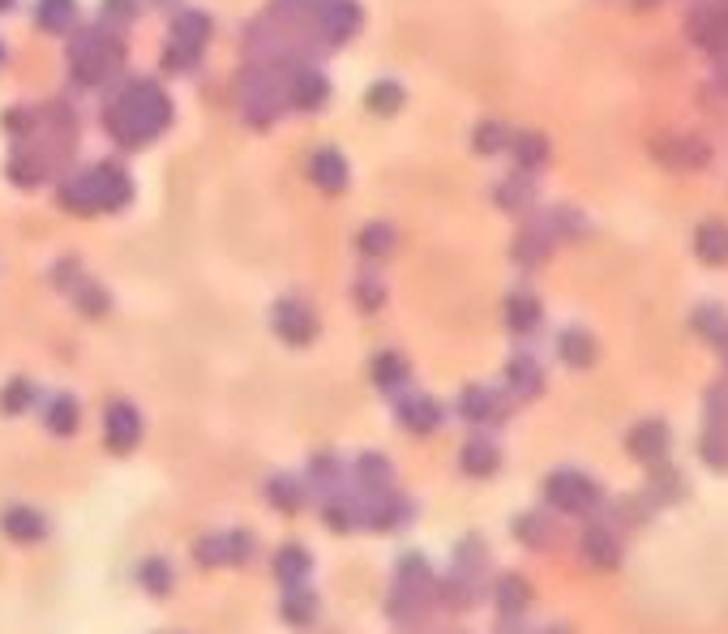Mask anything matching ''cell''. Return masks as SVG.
I'll return each mask as SVG.
<instances>
[{"mask_svg": "<svg viewBox=\"0 0 728 634\" xmlns=\"http://www.w3.org/2000/svg\"><path fill=\"white\" fill-rule=\"evenodd\" d=\"M394 420H398V429H403V434H412V438H429V434L441 429L446 407L437 403L434 394L403 391L398 394V403H394Z\"/></svg>", "mask_w": 728, "mask_h": 634, "instance_id": "obj_10", "label": "cell"}, {"mask_svg": "<svg viewBox=\"0 0 728 634\" xmlns=\"http://www.w3.org/2000/svg\"><path fill=\"white\" fill-rule=\"evenodd\" d=\"M459 416L467 425H476V429H488V425L506 420V403H501V394L493 391V387H467V391L459 394Z\"/></svg>", "mask_w": 728, "mask_h": 634, "instance_id": "obj_13", "label": "cell"}, {"mask_svg": "<svg viewBox=\"0 0 728 634\" xmlns=\"http://www.w3.org/2000/svg\"><path fill=\"white\" fill-rule=\"evenodd\" d=\"M544 497L553 510L562 515H591L600 506V485L591 476H582L575 468H557L548 481H544Z\"/></svg>", "mask_w": 728, "mask_h": 634, "instance_id": "obj_5", "label": "cell"}, {"mask_svg": "<svg viewBox=\"0 0 728 634\" xmlns=\"http://www.w3.org/2000/svg\"><path fill=\"white\" fill-rule=\"evenodd\" d=\"M82 176H86L95 215H116V210H125V206L134 201V176H129V168L116 163V159H99L95 168H86Z\"/></svg>", "mask_w": 728, "mask_h": 634, "instance_id": "obj_4", "label": "cell"}, {"mask_svg": "<svg viewBox=\"0 0 728 634\" xmlns=\"http://www.w3.org/2000/svg\"><path fill=\"white\" fill-rule=\"evenodd\" d=\"M351 296H356L360 313H378V309L386 304V284H382L378 275H360V279L351 284Z\"/></svg>", "mask_w": 728, "mask_h": 634, "instance_id": "obj_50", "label": "cell"}, {"mask_svg": "<svg viewBox=\"0 0 728 634\" xmlns=\"http://www.w3.org/2000/svg\"><path fill=\"white\" fill-rule=\"evenodd\" d=\"M326 103H331V78L317 65L300 60L288 78V107H296V112H322Z\"/></svg>", "mask_w": 728, "mask_h": 634, "instance_id": "obj_11", "label": "cell"}, {"mask_svg": "<svg viewBox=\"0 0 728 634\" xmlns=\"http://www.w3.org/2000/svg\"><path fill=\"white\" fill-rule=\"evenodd\" d=\"M634 4H638V9H647V4H656V0H634Z\"/></svg>", "mask_w": 728, "mask_h": 634, "instance_id": "obj_59", "label": "cell"}, {"mask_svg": "<svg viewBox=\"0 0 728 634\" xmlns=\"http://www.w3.org/2000/svg\"><path fill=\"white\" fill-rule=\"evenodd\" d=\"M210 31H215L210 13H201V9H181V13L172 18V31H167L163 69H167V73H189V69H197L201 51L210 44Z\"/></svg>", "mask_w": 728, "mask_h": 634, "instance_id": "obj_3", "label": "cell"}, {"mask_svg": "<svg viewBox=\"0 0 728 634\" xmlns=\"http://www.w3.org/2000/svg\"><path fill=\"white\" fill-rule=\"evenodd\" d=\"M142 434H146V420H142V412H138V403L112 399V403L103 407V446H107L112 454H134Z\"/></svg>", "mask_w": 728, "mask_h": 634, "instance_id": "obj_8", "label": "cell"}, {"mask_svg": "<svg viewBox=\"0 0 728 634\" xmlns=\"http://www.w3.org/2000/svg\"><path fill=\"white\" fill-rule=\"evenodd\" d=\"M172 99L167 91L154 82V78H129L116 99L103 107V129H107V138L116 142V147L125 150H142L150 147L154 138H163L167 134V125H172Z\"/></svg>", "mask_w": 728, "mask_h": 634, "instance_id": "obj_1", "label": "cell"}, {"mask_svg": "<svg viewBox=\"0 0 728 634\" xmlns=\"http://www.w3.org/2000/svg\"><path fill=\"white\" fill-rule=\"evenodd\" d=\"M540 634H575V631H570V626H544Z\"/></svg>", "mask_w": 728, "mask_h": 634, "instance_id": "obj_57", "label": "cell"}, {"mask_svg": "<svg viewBox=\"0 0 728 634\" xmlns=\"http://www.w3.org/2000/svg\"><path fill=\"white\" fill-rule=\"evenodd\" d=\"M142 0H103V26H129L138 18Z\"/></svg>", "mask_w": 728, "mask_h": 634, "instance_id": "obj_55", "label": "cell"}, {"mask_svg": "<svg viewBox=\"0 0 728 634\" xmlns=\"http://www.w3.org/2000/svg\"><path fill=\"white\" fill-rule=\"evenodd\" d=\"M403 87L394 82V78H378L369 91H365V107L373 112V116H394L398 107H403Z\"/></svg>", "mask_w": 728, "mask_h": 634, "instance_id": "obj_43", "label": "cell"}, {"mask_svg": "<svg viewBox=\"0 0 728 634\" xmlns=\"http://www.w3.org/2000/svg\"><path fill=\"white\" fill-rule=\"evenodd\" d=\"M163 4H172V0H163Z\"/></svg>", "mask_w": 728, "mask_h": 634, "instance_id": "obj_62", "label": "cell"}, {"mask_svg": "<svg viewBox=\"0 0 728 634\" xmlns=\"http://www.w3.org/2000/svg\"><path fill=\"white\" fill-rule=\"evenodd\" d=\"M270 570H275V579H279L284 587L288 584H309V575H313V553H309L300 540H288V544H279V549H275Z\"/></svg>", "mask_w": 728, "mask_h": 634, "instance_id": "obj_25", "label": "cell"}, {"mask_svg": "<svg viewBox=\"0 0 728 634\" xmlns=\"http://www.w3.org/2000/svg\"><path fill=\"white\" fill-rule=\"evenodd\" d=\"M694 331H698L707 343L725 347L728 343V313L720 309V304H698V309H694Z\"/></svg>", "mask_w": 728, "mask_h": 634, "instance_id": "obj_45", "label": "cell"}, {"mask_svg": "<svg viewBox=\"0 0 728 634\" xmlns=\"http://www.w3.org/2000/svg\"><path fill=\"white\" fill-rule=\"evenodd\" d=\"M35 26L48 35H69L78 26V0H35Z\"/></svg>", "mask_w": 728, "mask_h": 634, "instance_id": "obj_31", "label": "cell"}, {"mask_svg": "<svg viewBox=\"0 0 728 634\" xmlns=\"http://www.w3.org/2000/svg\"><path fill=\"white\" fill-rule=\"evenodd\" d=\"M138 584H142L146 596H154V600H167L172 596V587H176V570H172V562L167 557H142V566H138Z\"/></svg>", "mask_w": 728, "mask_h": 634, "instance_id": "obj_34", "label": "cell"}, {"mask_svg": "<svg viewBox=\"0 0 728 634\" xmlns=\"http://www.w3.org/2000/svg\"><path fill=\"white\" fill-rule=\"evenodd\" d=\"M506 391L515 394V399H535V394L544 391V369L535 365V356L519 351V356L506 365Z\"/></svg>", "mask_w": 728, "mask_h": 634, "instance_id": "obj_28", "label": "cell"}, {"mask_svg": "<svg viewBox=\"0 0 728 634\" xmlns=\"http://www.w3.org/2000/svg\"><path fill=\"white\" fill-rule=\"evenodd\" d=\"M0 65H4V44H0Z\"/></svg>", "mask_w": 728, "mask_h": 634, "instance_id": "obj_60", "label": "cell"}, {"mask_svg": "<svg viewBox=\"0 0 728 634\" xmlns=\"http://www.w3.org/2000/svg\"><path fill=\"white\" fill-rule=\"evenodd\" d=\"M501 313H506V326H510L515 335H532L535 326L544 322V304H540L532 292H510Z\"/></svg>", "mask_w": 728, "mask_h": 634, "instance_id": "obj_30", "label": "cell"}, {"mask_svg": "<svg viewBox=\"0 0 728 634\" xmlns=\"http://www.w3.org/2000/svg\"><path fill=\"white\" fill-rule=\"evenodd\" d=\"M13 4H18V0H0V13H9V9H13Z\"/></svg>", "mask_w": 728, "mask_h": 634, "instance_id": "obj_58", "label": "cell"}, {"mask_svg": "<svg viewBox=\"0 0 728 634\" xmlns=\"http://www.w3.org/2000/svg\"><path fill=\"white\" fill-rule=\"evenodd\" d=\"M497 468H501V450H497V441L472 438L463 450H459V472H463V476H472V481H488V476H497Z\"/></svg>", "mask_w": 728, "mask_h": 634, "instance_id": "obj_26", "label": "cell"}, {"mask_svg": "<svg viewBox=\"0 0 728 634\" xmlns=\"http://www.w3.org/2000/svg\"><path fill=\"white\" fill-rule=\"evenodd\" d=\"M412 519H416V506H412V497H403V493H394V488L360 497V523H365L369 532H378V537L403 532Z\"/></svg>", "mask_w": 728, "mask_h": 634, "instance_id": "obj_7", "label": "cell"}, {"mask_svg": "<svg viewBox=\"0 0 728 634\" xmlns=\"http://www.w3.org/2000/svg\"><path fill=\"white\" fill-rule=\"evenodd\" d=\"M493 197H497V206H501V210H515V215H519V210H528V206H532L535 185L523 176V172H515V176H506V181L493 189Z\"/></svg>", "mask_w": 728, "mask_h": 634, "instance_id": "obj_42", "label": "cell"}, {"mask_svg": "<svg viewBox=\"0 0 728 634\" xmlns=\"http://www.w3.org/2000/svg\"><path fill=\"white\" fill-rule=\"evenodd\" d=\"M703 459L716 472H728V429H703Z\"/></svg>", "mask_w": 728, "mask_h": 634, "instance_id": "obj_54", "label": "cell"}, {"mask_svg": "<svg viewBox=\"0 0 728 634\" xmlns=\"http://www.w3.org/2000/svg\"><path fill=\"white\" fill-rule=\"evenodd\" d=\"M493 604H497V613H528V604H532V584H528L519 570L501 575V579L493 584Z\"/></svg>", "mask_w": 728, "mask_h": 634, "instance_id": "obj_32", "label": "cell"}, {"mask_svg": "<svg viewBox=\"0 0 728 634\" xmlns=\"http://www.w3.org/2000/svg\"><path fill=\"white\" fill-rule=\"evenodd\" d=\"M317 609H322V600H317V591H313L309 584H288L284 587V596H279V618L288 622L291 631L313 626Z\"/></svg>", "mask_w": 728, "mask_h": 634, "instance_id": "obj_22", "label": "cell"}, {"mask_svg": "<svg viewBox=\"0 0 728 634\" xmlns=\"http://www.w3.org/2000/svg\"><path fill=\"white\" fill-rule=\"evenodd\" d=\"M228 566H249L253 553H257V537L249 528H228Z\"/></svg>", "mask_w": 728, "mask_h": 634, "instance_id": "obj_51", "label": "cell"}, {"mask_svg": "<svg viewBox=\"0 0 728 634\" xmlns=\"http://www.w3.org/2000/svg\"><path fill=\"white\" fill-rule=\"evenodd\" d=\"M694 249H698V257H703V262L725 266L728 262V223H720V219L703 223V228L694 232Z\"/></svg>", "mask_w": 728, "mask_h": 634, "instance_id": "obj_39", "label": "cell"}, {"mask_svg": "<svg viewBox=\"0 0 728 634\" xmlns=\"http://www.w3.org/2000/svg\"><path fill=\"white\" fill-rule=\"evenodd\" d=\"M0 125H4L13 138H26L31 129H39V125H44V112H35V107H9V112L0 116Z\"/></svg>", "mask_w": 728, "mask_h": 634, "instance_id": "obj_53", "label": "cell"}, {"mask_svg": "<svg viewBox=\"0 0 728 634\" xmlns=\"http://www.w3.org/2000/svg\"><path fill=\"white\" fill-rule=\"evenodd\" d=\"M322 523L335 532V537H351L360 532V493L356 488H339L331 497H322Z\"/></svg>", "mask_w": 728, "mask_h": 634, "instance_id": "obj_16", "label": "cell"}, {"mask_svg": "<svg viewBox=\"0 0 728 634\" xmlns=\"http://www.w3.org/2000/svg\"><path fill=\"white\" fill-rule=\"evenodd\" d=\"M626 446H631V454L638 463H651V468H656V463H665L673 438H669V425H665V420H638L631 429V438H626Z\"/></svg>", "mask_w": 728, "mask_h": 634, "instance_id": "obj_17", "label": "cell"}, {"mask_svg": "<svg viewBox=\"0 0 728 634\" xmlns=\"http://www.w3.org/2000/svg\"><path fill=\"white\" fill-rule=\"evenodd\" d=\"M394 584L403 587H420V591H434V566H429V557L420 553V549H407V553H398V566H394Z\"/></svg>", "mask_w": 728, "mask_h": 634, "instance_id": "obj_36", "label": "cell"}, {"mask_svg": "<svg viewBox=\"0 0 728 634\" xmlns=\"http://www.w3.org/2000/svg\"><path fill=\"white\" fill-rule=\"evenodd\" d=\"M506 150H515V159H519V168H523V172H535V168H544V163H548V138H544V134H535V129L510 134V147Z\"/></svg>", "mask_w": 728, "mask_h": 634, "instance_id": "obj_37", "label": "cell"}, {"mask_svg": "<svg viewBox=\"0 0 728 634\" xmlns=\"http://www.w3.org/2000/svg\"><path fill=\"white\" fill-rule=\"evenodd\" d=\"M266 506L270 510H279V515H300L304 510V502H309V485L300 481V476H291V472H275V476H266Z\"/></svg>", "mask_w": 728, "mask_h": 634, "instance_id": "obj_23", "label": "cell"}, {"mask_svg": "<svg viewBox=\"0 0 728 634\" xmlns=\"http://www.w3.org/2000/svg\"><path fill=\"white\" fill-rule=\"evenodd\" d=\"M553 244H557V241L544 232V223H540V219H532V223L519 232V241H515V257H519L523 266H535V262H544V257L553 253Z\"/></svg>", "mask_w": 728, "mask_h": 634, "instance_id": "obj_38", "label": "cell"}, {"mask_svg": "<svg viewBox=\"0 0 728 634\" xmlns=\"http://www.w3.org/2000/svg\"><path fill=\"white\" fill-rule=\"evenodd\" d=\"M360 26H365L360 0H326V9H322L317 22H313V31H317V39H322L326 48L351 44V39L360 35Z\"/></svg>", "mask_w": 728, "mask_h": 634, "instance_id": "obj_9", "label": "cell"}, {"mask_svg": "<svg viewBox=\"0 0 728 634\" xmlns=\"http://www.w3.org/2000/svg\"><path fill=\"white\" fill-rule=\"evenodd\" d=\"M725 365H728V343H725Z\"/></svg>", "mask_w": 728, "mask_h": 634, "instance_id": "obj_61", "label": "cell"}, {"mask_svg": "<svg viewBox=\"0 0 728 634\" xmlns=\"http://www.w3.org/2000/svg\"><path fill=\"white\" fill-rule=\"evenodd\" d=\"M510 532H515V540H523L528 549H553V544L562 540V532H557V523H553L548 515H540V510H528V515H515Z\"/></svg>", "mask_w": 728, "mask_h": 634, "instance_id": "obj_29", "label": "cell"}, {"mask_svg": "<svg viewBox=\"0 0 728 634\" xmlns=\"http://www.w3.org/2000/svg\"><path fill=\"white\" fill-rule=\"evenodd\" d=\"M120 69H125V44L112 35V26L99 22V26H86V31L73 35V44H69V78L78 87H86V91L107 87V82L120 78Z\"/></svg>", "mask_w": 728, "mask_h": 634, "instance_id": "obj_2", "label": "cell"}, {"mask_svg": "<svg viewBox=\"0 0 728 634\" xmlns=\"http://www.w3.org/2000/svg\"><path fill=\"white\" fill-rule=\"evenodd\" d=\"M450 566H454V570H463V575H476V579H485L488 544L481 537H463L459 544H454V557H450Z\"/></svg>", "mask_w": 728, "mask_h": 634, "instance_id": "obj_41", "label": "cell"}, {"mask_svg": "<svg viewBox=\"0 0 728 634\" xmlns=\"http://www.w3.org/2000/svg\"><path fill=\"white\" fill-rule=\"evenodd\" d=\"M685 497V476L669 463L651 468V502H681Z\"/></svg>", "mask_w": 728, "mask_h": 634, "instance_id": "obj_46", "label": "cell"}, {"mask_svg": "<svg viewBox=\"0 0 728 634\" xmlns=\"http://www.w3.org/2000/svg\"><path fill=\"white\" fill-rule=\"evenodd\" d=\"M472 147H476V154H501L510 147V129L501 120H481L472 134Z\"/></svg>", "mask_w": 728, "mask_h": 634, "instance_id": "obj_49", "label": "cell"}, {"mask_svg": "<svg viewBox=\"0 0 728 634\" xmlns=\"http://www.w3.org/2000/svg\"><path fill=\"white\" fill-rule=\"evenodd\" d=\"M394 223H382V219H373V223H365L360 228V237H356V249L365 253V257H386L390 249H394Z\"/></svg>", "mask_w": 728, "mask_h": 634, "instance_id": "obj_44", "label": "cell"}, {"mask_svg": "<svg viewBox=\"0 0 728 634\" xmlns=\"http://www.w3.org/2000/svg\"><path fill=\"white\" fill-rule=\"evenodd\" d=\"M703 420L707 429H728V382H716L703 399Z\"/></svg>", "mask_w": 728, "mask_h": 634, "instance_id": "obj_52", "label": "cell"}, {"mask_svg": "<svg viewBox=\"0 0 728 634\" xmlns=\"http://www.w3.org/2000/svg\"><path fill=\"white\" fill-rule=\"evenodd\" d=\"M351 485H356L360 497L386 493V488H394V463H390L386 454H378V450H365V454L351 463Z\"/></svg>", "mask_w": 728, "mask_h": 634, "instance_id": "obj_18", "label": "cell"}, {"mask_svg": "<svg viewBox=\"0 0 728 634\" xmlns=\"http://www.w3.org/2000/svg\"><path fill=\"white\" fill-rule=\"evenodd\" d=\"M270 331L288 343V347H309V343L317 339L322 322H317L313 304H304L300 296H284V300L270 304Z\"/></svg>", "mask_w": 728, "mask_h": 634, "instance_id": "obj_6", "label": "cell"}, {"mask_svg": "<svg viewBox=\"0 0 728 634\" xmlns=\"http://www.w3.org/2000/svg\"><path fill=\"white\" fill-rule=\"evenodd\" d=\"M582 557L600 570H613L622 562V540H617V528L613 523H591L582 532Z\"/></svg>", "mask_w": 728, "mask_h": 634, "instance_id": "obj_24", "label": "cell"}, {"mask_svg": "<svg viewBox=\"0 0 728 634\" xmlns=\"http://www.w3.org/2000/svg\"><path fill=\"white\" fill-rule=\"evenodd\" d=\"M493 634H532V631H528L523 613H501V622H497V631Z\"/></svg>", "mask_w": 728, "mask_h": 634, "instance_id": "obj_56", "label": "cell"}, {"mask_svg": "<svg viewBox=\"0 0 728 634\" xmlns=\"http://www.w3.org/2000/svg\"><path fill=\"white\" fill-rule=\"evenodd\" d=\"M69 300H73V304H78V309H82L86 318H103V313L112 309V296L103 292L95 279H82V284H78V288L69 292Z\"/></svg>", "mask_w": 728, "mask_h": 634, "instance_id": "obj_48", "label": "cell"}, {"mask_svg": "<svg viewBox=\"0 0 728 634\" xmlns=\"http://www.w3.org/2000/svg\"><path fill=\"white\" fill-rule=\"evenodd\" d=\"M309 181L322 189V194H343L351 185V168L335 147H322L309 154Z\"/></svg>", "mask_w": 728, "mask_h": 634, "instance_id": "obj_15", "label": "cell"}, {"mask_svg": "<svg viewBox=\"0 0 728 634\" xmlns=\"http://www.w3.org/2000/svg\"><path fill=\"white\" fill-rule=\"evenodd\" d=\"M369 382L382 394H403L412 387V365L398 351H373L369 360Z\"/></svg>", "mask_w": 728, "mask_h": 634, "instance_id": "obj_21", "label": "cell"}, {"mask_svg": "<svg viewBox=\"0 0 728 634\" xmlns=\"http://www.w3.org/2000/svg\"><path fill=\"white\" fill-rule=\"evenodd\" d=\"M596 339L582 331V326H570V331H562L557 335V356L570 365V369H587V365H596Z\"/></svg>", "mask_w": 728, "mask_h": 634, "instance_id": "obj_35", "label": "cell"}, {"mask_svg": "<svg viewBox=\"0 0 728 634\" xmlns=\"http://www.w3.org/2000/svg\"><path fill=\"white\" fill-rule=\"evenodd\" d=\"M44 429L51 438H73L82 429V403L73 394H51L44 403Z\"/></svg>", "mask_w": 728, "mask_h": 634, "instance_id": "obj_27", "label": "cell"}, {"mask_svg": "<svg viewBox=\"0 0 728 634\" xmlns=\"http://www.w3.org/2000/svg\"><path fill=\"white\" fill-rule=\"evenodd\" d=\"M35 403H39V387L31 378H9L0 387V412L4 416H26Z\"/></svg>", "mask_w": 728, "mask_h": 634, "instance_id": "obj_40", "label": "cell"}, {"mask_svg": "<svg viewBox=\"0 0 728 634\" xmlns=\"http://www.w3.org/2000/svg\"><path fill=\"white\" fill-rule=\"evenodd\" d=\"M304 485H309V493H313L317 502H322V497H331V493H339V488H347V468H343L339 454H331V450L309 454Z\"/></svg>", "mask_w": 728, "mask_h": 634, "instance_id": "obj_14", "label": "cell"}, {"mask_svg": "<svg viewBox=\"0 0 728 634\" xmlns=\"http://www.w3.org/2000/svg\"><path fill=\"white\" fill-rule=\"evenodd\" d=\"M326 9V0H270V13L279 26H300V31H313L317 13Z\"/></svg>", "mask_w": 728, "mask_h": 634, "instance_id": "obj_33", "label": "cell"}, {"mask_svg": "<svg viewBox=\"0 0 728 634\" xmlns=\"http://www.w3.org/2000/svg\"><path fill=\"white\" fill-rule=\"evenodd\" d=\"M0 532L13 540V544H39L48 537V515L26 506V502H13L0 510Z\"/></svg>", "mask_w": 728, "mask_h": 634, "instance_id": "obj_12", "label": "cell"}, {"mask_svg": "<svg viewBox=\"0 0 728 634\" xmlns=\"http://www.w3.org/2000/svg\"><path fill=\"white\" fill-rule=\"evenodd\" d=\"M194 562L201 566V570H219V566H228V537H223V532H206V537H197Z\"/></svg>", "mask_w": 728, "mask_h": 634, "instance_id": "obj_47", "label": "cell"}, {"mask_svg": "<svg viewBox=\"0 0 728 634\" xmlns=\"http://www.w3.org/2000/svg\"><path fill=\"white\" fill-rule=\"evenodd\" d=\"M4 172H9V181H13L18 189H39L51 176V163H48V154H39V150L13 147V154L4 159Z\"/></svg>", "mask_w": 728, "mask_h": 634, "instance_id": "obj_19", "label": "cell"}, {"mask_svg": "<svg viewBox=\"0 0 728 634\" xmlns=\"http://www.w3.org/2000/svg\"><path fill=\"white\" fill-rule=\"evenodd\" d=\"M690 39L698 48H712V51H725L728 48V13L720 4H703L690 13Z\"/></svg>", "mask_w": 728, "mask_h": 634, "instance_id": "obj_20", "label": "cell"}]
</instances>
